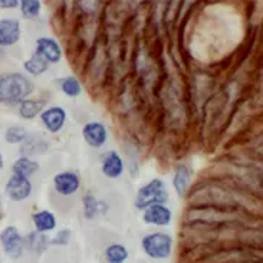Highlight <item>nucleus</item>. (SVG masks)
Returning <instances> with one entry per match:
<instances>
[{"mask_svg":"<svg viewBox=\"0 0 263 263\" xmlns=\"http://www.w3.org/2000/svg\"><path fill=\"white\" fill-rule=\"evenodd\" d=\"M190 206H210L226 210H239L262 219L260 196L237 181L226 177H204L190 189Z\"/></svg>","mask_w":263,"mask_h":263,"instance_id":"f257e3e1","label":"nucleus"},{"mask_svg":"<svg viewBox=\"0 0 263 263\" xmlns=\"http://www.w3.org/2000/svg\"><path fill=\"white\" fill-rule=\"evenodd\" d=\"M262 219L250 216L239 210H226L210 206H190L185 210L183 224H206V226H221V224H248L260 226Z\"/></svg>","mask_w":263,"mask_h":263,"instance_id":"f03ea898","label":"nucleus"},{"mask_svg":"<svg viewBox=\"0 0 263 263\" xmlns=\"http://www.w3.org/2000/svg\"><path fill=\"white\" fill-rule=\"evenodd\" d=\"M35 86L32 81L19 72L0 73V104L5 105H19L28 100L33 92Z\"/></svg>","mask_w":263,"mask_h":263,"instance_id":"7ed1b4c3","label":"nucleus"},{"mask_svg":"<svg viewBox=\"0 0 263 263\" xmlns=\"http://www.w3.org/2000/svg\"><path fill=\"white\" fill-rule=\"evenodd\" d=\"M141 248L144 253L153 260H167L173 253L174 240L168 233L153 232L144 236L141 240Z\"/></svg>","mask_w":263,"mask_h":263,"instance_id":"20e7f679","label":"nucleus"},{"mask_svg":"<svg viewBox=\"0 0 263 263\" xmlns=\"http://www.w3.org/2000/svg\"><path fill=\"white\" fill-rule=\"evenodd\" d=\"M170 200L168 190L161 178H153L137 192L134 200V206L140 210H144L154 204H165Z\"/></svg>","mask_w":263,"mask_h":263,"instance_id":"39448f33","label":"nucleus"},{"mask_svg":"<svg viewBox=\"0 0 263 263\" xmlns=\"http://www.w3.org/2000/svg\"><path fill=\"white\" fill-rule=\"evenodd\" d=\"M0 246L5 255L10 259H21L25 252V237L22 236L21 230L14 226H7L0 232Z\"/></svg>","mask_w":263,"mask_h":263,"instance_id":"423d86ee","label":"nucleus"},{"mask_svg":"<svg viewBox=\"0 0 263 263\" xmlns=\"http://www.w3.org/2000/svg\"><path fill=\"white\" fill-rule=\"evenodd\" d=\"M37 55L48 62V64H58L62 59V48L57 39L50 36H42L36 39V52Z\"/></svg>","mask_w":263,"mask_h":263,"instance_id":"0eeeda50","label":"nucleus"},{"mask_svg":"<svg viewBox=\"0 0 263 263\" xmlns=\"http://www.w3.org/2000/svg\"><path fill=\"white\" fill-rule=\"evenodd\" d=\"M142 220L149 226L165 228L173 220V212H171L170 207H167L165 204H154V206L144 209Z\"/></svg>","mask_w":263,"mask_h":263,"instance_id":"6e6552de","label":"nucleus"},{"mask_svg":"<svg viewBox=\"0 0 263 263\" xmlns=\"http://www.w3.org/2000/svg\"><path fill=\"white\" fill-rule=\"evenodd\" d=\"M5 192L12 201H23L32 194V183L29 178L13 174L6 183Z\"/></svg>","mask_w":263,"mask_h":263,"instance_id":"1a4fd4ad","label":"nucleus"},{"mask_svg":"<svg viewBox=\"0 0 263 263\" xmlns=\"http://www.w3.org/2000/svg\"><path fill=\"white\" fill-rule=\"evenodd\" d=\"M82 137L85 142L92 148H101L108 140L107 127L100 121L86 122L82 128Z\"/></svg>","mask_w":263,"mask_h":263,"instance_id":"9d476101","label":"nucleus"},{"mask_svg":"<svg viewBox=\"0 0 263 263\" xmlns=\"http://www.w3.org/2000/svg\"><path fill=\"white\" fill-rule=\"evenodd\" d=\"M81 187V180L73 171H62L53 177V189L61 196H72Z\"/></svg>","mask_w":263,"mask_h":263,"instance_id":"9b49d317","label":"nucleus"},{"mask_svg":"<svg viewBox=\"0 0 263 263\" xmlns=\"http://www.w3.org/2000/svg\"><path fill=\"white\" fill-rule=\"evenodd\" d=\"M41 121L43 127L48 129L52 134H58L61 129L64 128L66 122V111L62 107H49L43 109L41 114Z\"/></svg>","mask_w":263,"mask_h":263,"instance_id":"f8f14e48","label":"nucleus"},{"mask_svg":"<svg viewBox=\"0 0 263 263\" xmlns=\"http://www.w3.org/2000/svg\"><path fill=\"white\" fill-rule=\"evenodd\" d=\"M22 30L17 19H0V46H12L19 42Z\"/></svg>","mask_w":263,"mask_h":263,"instance_id":"ddd939ff","label":"nucleus"},{"mask_svg":"<svg viewBox=\"0 0 263 263\" xmlns=\"http://www.w3.org/2000/svg\"><path fill=\"white\" fill-rule=\"evenodd\" d=\"M48 149H49V144L39 134H28V137L21 144L22 157H28V158L32 156L45 154Z\"/></svg>","mask_w":263,"mask_h":263,"instance_id":"4468645a","label":"nucleus"},{"mask_svg":"<svg viewBox=\"0 0 263 263\" xmlns=\"http://www.w3.org/2000/svg\"><path fill=\"white\" fill-rule=\"evenodd\" d=\"M173 187L180 197H185L192 189V170L185 164H177L173 177Z\"/></svg>","mask_w":263,"mask_h":263,"instance_id":"2eb2a0df","label":"nucleus"},{"mask_svg":"<svg viewBox=\"0 0 263 263\" xmlns=\"http://www.w3.org/2000/svg\"><path fill=\"white\" fill-rule=\"evenodd\" d=\"M125 170L122 157L117 151H109L102 160V173L108 178H118Z\"/></svg>","mask_w":263,"mask_h":263,"instance_id":"dca6fc26","label":"nucleus"},{"mask_svg":"<svg viewBox=\"0 0 263 263\" xmlns=\"http://www.w3.org/2000/svg\"><path fill=\"white\" fill-rule=\"evenodd\" d=\"M82 203H84V214H85L86 219H89V220H92L95 217L104 214L108 210L107 203L102 201V200H98L91 193H88V194L84 196Z\"/></svg>","mask_w":263,"mask_h":263,"instance_id":"f3484780","label":"nucleus"},{"mask_svg":"<svg viewBox=\"0 0 263 263\" xmlns=\"http://www.w3.org/2000/svg\"><path fill=\"white\" fill-rule=\"evenodd\" d=\"M32 220L35 224V230L39 233H46L57 229V217L49 210H39L32 216Z\"/></svg>","mask_w":263,"mask_h":263,"instance_id":"a211bd4d","label":"nucleus"},{"mask_svg":"<svg viewBox=\"0 0 263 263\" xmlns=\"http://www.w3.org/2000/svg\"><path fill=\"white\" fill-rule=\"evenodd\" d=\"M50 246V239L45 233L32 232L25 237V248L32 250L36 255H42L45 250Z\"/></svg>","mask_w":263,"mask_h":263,"instance_id":"6ab92c4d","label":"nucleus"},{"mask_svg":"<svg viewBox=\"0 0 263 263\" xmlns=\"http://www.w3.org/2000/svg\"><path fill=\"white\" fill-rule=\"evenodd\" d=\"M46 105L45 100H32L28 98L19 104V115L23 120H33L35 117L42 114L43 108Z\"/></svg>","mask_w":263,"mask_h":263,"instance_id":"aec40b11","label":"nucleus"},{"mask_svg":"<svg viewBox=\"0 0 263 263\" xmlns=\"http://www.w3.org/2000/svg\"><path fill=\"white\" fill-rule=\"evenodd\" d=\"M104 257L107 263H125L128 260V249L122 243H111L105 248Z\"/></svg>","mask_w":263,"mask_h":263,"instance_id":"412c9836","label":"nucleus"},{"mask_svg":"<svg viewBox=\"0 0 263 263\" xmlns=\"http://www.w3.org/2000/svg\"><path fill=\"white\" fill-rule=\"evenodd\" d=\"M39 170V164L36 163L35 160L28 158V157H21L17 158L12 165V171L14 176H21V177L29 178L33 176L36 171Z\"/></svg>","mask_w":263,"mask_h":263,"instance_id":"4be33fe9","label":"nucleus"},{"mask_svg":"<svg viewBox=\"0 0 263 263\" xmlns=\"http://www.w3.org/2000/svg\"><path fill=\"white\" fill-rule=\"evenodd\" d=\"M23 68H25V71L28 72V73H30L32 77H39V75H42V73H45V72L48 71L49 64H48L41 55L33 53L32 57L29 58L28 61H25Z\"/></svg>","mask_w":263,"mask_h":263,"instance_id":"5701e85b","label":"nucleus"},{"mask_svg":"<svg viewBox=\"0 0 263 263\" xmlns=\"http://www.w3.org/2000/svg\"><path fill=\"white\" fill-rule=\"evenodd\" d=\"M59 88L61 91L68 97V98H77L82 93V85L79 82V79L73 75L65 77L59 81Z\"/></svg>","mask_w":263,"mask_h":263,"instance_id":"b1692460","label":"nucleus"},{"mask_svg":"<svg viewBox=\"0 0 263 263\" xmlns=\"http://www.w3.org/2000/svg\"><path fill=\"white\" fill-rule=\"evenodd\" d=\"M28 131L26 128L23 127V125H17V124H14V125H10L9 128L5 131V140L9 144H22L23 140L28 137Z\"/></svg>","mask_w":263,"mask_h":263,"instance_id":"393cba45","label":"nucleus"},{"mask_svg":"<svg viewBox=\"0 0 263 263\" xmlns=\"http://www.w3.org/2000/svg\"><path fill=\"white\" fill-rule=\"evenodd\" d=\"M21 12L23 14V17L26 19H36L41 10H42V3L39 0H22L21 5Z\"/></svg>","mask_w":263,"mask_h":263,"instance_id":"a878e982","label":"nucleus"},{"mask_svg":"<svg viewBox=\"0 0 263 263\" xmlns=\"http://www.w3.org/2000/svg\"><path fill=\"white\" fill-rule=\"evenodd\" d=\"M69 240H71V230L69 229H62L50 239V245L52 246H66L69 243Z\"/></svg>","mask_w":263,"mask_h":263,"instance_id":"bb28decb","label":"nucleus"},{"mask_svg":"<svg viewBox=\"0 0 263 263\" xmlns=\"http://www.w3.org/2000/svg\"><path fill=\"white\" fill-rule=\"evenodd\" d=\"M19 5L21 2L17 0H0V9H16Z\"/></svg>","mask_w":263,"mask_h":263,"instance_id":"cd10ccee","label":"nucleus"},{"mask_svg":"<svg viewBox=\"0 0 263 263\" xmlns=\"http://www.w3.org/2000/svg\"><path fill=\"white\" fill-rule=\"evenodd\" d=\"M3 156H2V153H0V171L3 170Z\"/></svg>","mask_w":263,"mask_h":263,"instance_id":"c85d7f7f","label":"nucleus"},{"mask_svg":"<svg viewBox=\"0 0 263 263\" xmlns=\"http://www.w3.org/2000/svg\"><path fill=\"white\" fill-rule=\"evenodd\" d=\"M0 207H2V204H0Z\"/></svg>","mask_w":263,"mask_h":263,"instance_id":"c756f323","label":"nucleus"}]
</instances>
